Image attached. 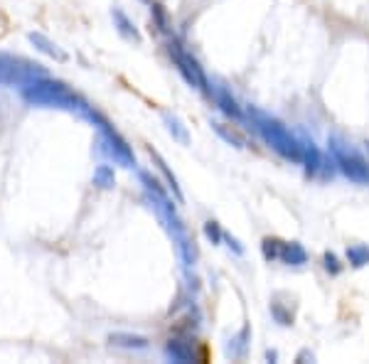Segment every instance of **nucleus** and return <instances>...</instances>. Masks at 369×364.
Returning <instances> with one entry per match:
<instances>
[{
    "mask_svg": "<svg viewBox=\"0 0 369 364\" xmlns=\"http://www.w3.org/2000/svg\"><path fill=\"white\" fill-rule=\"evenodd\" d=\"M30 40H32L35 44H40V49H42L44 54H49V57H57V59H64V52H59V49L54 47V44L49 42L44 35H30Z\"/></svg>",
    "mask_w": 369,
    "mask_h": 364,
    "instance_id": "obj_1",
    "label": "nucleus"
}]
</instances>
